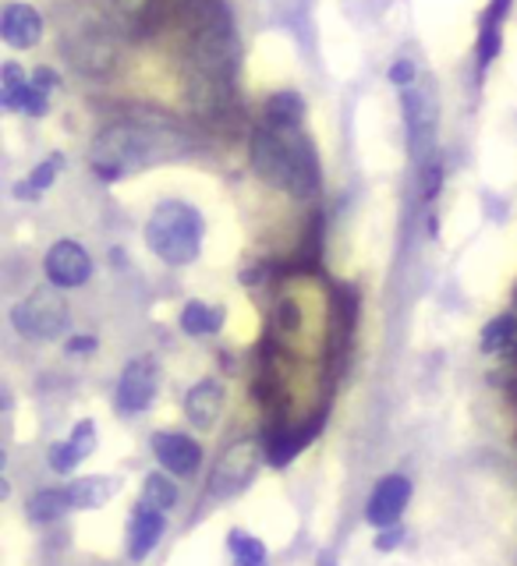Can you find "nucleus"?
<instances>
[{"label":"nucleus","mask_w":517,"mask_h":566,"mask_svg":"<svg viewBox=\"0 0 517 566\" xmlns=\"http://www.w3.org/2000/svg\"><path fill=\"white\" fill-rule=\"evenodd\" d=\"M252 167L266 185L288 191L291 199H312L319 191L316 149L298 128H277V124H262V128H256Z\"/></svg>","instance_id":"nucleus-1"},{"label":"nucleus","mask_w":517,"mask_h":566,"mask_svg":"<svg viewBox=\"0 0 517 566\" xmlns=\"http://www.w3.org/2000/svg\"><path fill=\"white\" fill-rule=\"evenodd\" d=\"M174 149H185V146H170V138L153 128L114 124V128L96 135L93 149H89V164H93V170L103 177V181H117V177L153 164V159L170 156Z\"/></svg>","instance_id":"nucleus-2"},{"label":"nucleus","mask_w":517,"mask_h":566,"mask_svg":"<svg viewBox=\"0 0 517 566\" xmlns=\"http://www.w3.org/2000/svg\"><path fill=\"white\" fill-rule=\"evenodd\" d=\"M146 244L167 265H188L203 252V217L188 202H159L146 223Z\"/></svg>","instance_id":"nucleus-3"},{"label":"nucleus","mask_w":517,"mask_h":566,"mask_svg":"<svg viewBox=\"0 0 517 566\" xmlns=\"http://www.w3.org/2000/svg\"><path fill=\"white\" fill-rule=\"evenodd\" d=\"M11 323L14 329L29 336V340H53L61 336L71 323V312H68V301L58 294V287H43V291H32L25 301H18L14 312H11Z\"/></svg>","instance_id":"nucleus-4"},{"label":"nucleus","mask_w":517,"mask_h":566,"mask_svg":"<svg viewBox=\"0 0 517 566\" xmlns=\"http://www.w3.org/2000/svg\"><path fill=\"white\" fill-rule=\"evenodd\" d=\"M259 471V447L256 439H238L235 447H227L217 464L209 471V495L213 500H235L238 492L252 485Z\"/></svg>","instance_id":"nucleus-5"},{"label":"nucleus","mask_w":517,"mask_h":566,"mask_svg":"<svg viewBox=\"0 0 517 566\" xmlns=\"http://www.w3.org/2000/svg\"><path fill=\"white\" fill-rule=\"evenodd\" d=\"M156 386H159V371L149 358H135L124 365L121 371V379H117V411L124 415H138V411H146V407L153 403L156 397Z\"/></svg>","instance_id":"nucleus-6"},{"label":"nucleus","mask_w":517,"mask_h":566,"mask_svg":"<svg viewBox=\"0 0 517 566\" xmlns=\"http://www.w3.org/2000/svg\"><path fill=\"white\" fill-rule=\"evenodd\" d=\"M46 280L53 287H82L93 276V259L79 241H58L43 259Z\"/></svg>","instance_id":"nucleus-7"},{"label":"nucleus","mask_w":517,"mask_h":566,"mask_svg":"<svg viewBox=\"0 0 517 566\" xmlns=\"http://www.w3.org/2000/svg\"><path fill=\"white\" fill-rule=\"evenodd\" d=\"M407 500H412V482L404 474H386L383 482L372 489L369 503H365V521L372 527H390L397 524V517L404 513Z\"/></svg>","instance_id":"nucleus-8"},{"label":"nucleus","mask_w":517,"mask_h":566,"mask_svg":"<svg viewBox=\"0 0 517 566\" xmlns=\"http://www.w3.org/2000/svg\"><path fill=\"white\" fill-rule=\"evenodd\" d=\"M0 35H4L8 46L29 50L43 40V14L32 4H22V0H8L4 11H0Z\"/></svg>","instance_id":"nucleus-9"},{"label":"nucleus","mask_w":517,"mask_h":566,"mask_svg":"<svg viewBox=\"0 0 517 566\" xmlns=\"http://www.w3.org/2000/svg\"><path fill=\"white\" fill-rule=\"evenodd\" d=\"M153 453H156L159 468H164L167 474H192L195 468H199V460H203L199 442L182 436V432L153 436Z\"/></svg>","instance_id":"nucleus-10"},{"label":"nucleus","mask_w":517,"mask_h":566,"mask_svg":"<svg viewBox=\"0 0 517 566\" xmlns=\"http://www.w3.org/2000/svg\"><path fill=\"white\" fill-rule=\"evenodd\" d=\"M96 450V424L93 421H79L75 424V432H71L64 442H53L50 447V468L58 471V474H64V471H71L75 464H82V460Z\"/></svg>","instance_id":"nucleus-11"},{"label":"nucleus","mask_w":517,"mask_h":566,"mask_svg":"<svg viewBox=\"0 0 517 566\" xmlns=\"http://www.w3.org/2000/svg\"><path fill=\"white\" fill-rule=\"evenodd\" d=\"M220 411H224V389H220V382L203 379V382H195L188 389L185 418L195 424V429H213V424L220 421Z\"/></svg>","instance_id":"nucleus-12"},{"label":"nucleus","mask_w":517,"mask_h":566,"mask_svg":"<svg viewBox=\"0 0 517 566\" xmlns=\"http://www.w3.org/2000/svg\"><path fill=\"white\" fill-rule=\"evenodd\" d=\"M159 538H164V513L138 503V513L132 517V527H128V556L135 563H142L159 545Z\"/></svg>","instance_id":"nucleus-13"},{"label":"nucleus","mask_w":517,"mask_h":566,"mask_svg":"<svg viewBox=\"0 0 517 566\" xmlns=\"http://www.w3.org/2000/svg\"><path fill=\"white\" fill-rule=\"evenodd\" d=\"M117 492H121V478H111V474H89L68 485L71 510H100L103 503H111Z\"/></svg>","instance_id":"nucleus-14"},{"label":"nucleus","mask_w":517,"mask_h":566,"mask_svg":"<svg viewBox=\"0 0 517 566\" xmlns=\"http://www.w3.org/2000/svg\"><path fill=\"white\" fill-rule=\"evenodd\" d=\"M510 11V0H493L483 14V32H478V71L489 67L493 57L504 46V18Z\"/></svg>","instance_id":"nucleus-15"},{"label":"nucleus","mask_w":517,"mask_h":566,"mask_svg":"<svg viewBox=\"0 0 517 566\" xmlns=\"http://www.w3.org/2000/svg\"><path fill=\"white\" fill-rule=\"evenodd\" d=\"M301 117H306V99L298 93H277L266 99V124H277V128H298Z\"/></svg>","instance_id":"nucleus-16"},{"label":"nucleus","mask_w":517,"mask_h":566,"mask_svg":"<svg viewBox=\"0 0 517 566\" xmlns=\"http://www.w3.org/2000/svg\"><path fill=\"white\" fill-rule=\"evenodd\" d=\"M224 326V312L206 305V301H188L185 312H182V329L188 336H209Z\"/></svg>","instance_id":"nucleus-17"},{"label":"nucleus","mask_w":517,"mask_h":566,"mask_svg":"<svg viewBox=\"0 0 517 566\" xmlns=\"http://www.w3.org/2000/svg\"><path fill=\"white\" fill-rule=\"evenodd\" d=\"M483 350L486 354H514L517 350V318L500 315L483 329Z\"/></svg>","instance_id":"nucleus-18"},{"label":"nucleus","mask_w":517,"mask_h":566,"mask_svg":"<svg viewBox=\"0 0 517 566\" xmlns=\"http://www.w3.org/2000/svg\"><path fill=\"white\" fill-rule=\"evenodd\" d=\"M227 548H230V556H235V566H270V559H266V545L241 527H235L227 535Z\"/></svg>","instance_id":"nucleus-19"},{"label":"nucleus","mask_w":517,"mask_h":566,"mask_svg":"<svg viewBox=\"0 0 517 566\" xmlns=\"http://www.w3.org/2000/svg\"><path fill=\"white\" fill-rule=\"evenodd\" d=\"M71 510V495L68 489H46V492H35L29 500V521H58L61 513Z\"/></svg>","instance_id":"nucleus-20"},{"label":"nucleus","mask_w":517,"mask_h":566,"mask_svg":"<svg viewBox=\"0 0 517 566\" xmlns=\"http://www.w3.org/2000/svg\"><path fill=\"white\" fill-rule=\"evenodd\" d=\"M177 503V485L170 482V474H146V489H142V506H149V510H159V513H167L174 510Z\"/></svg>","instance_id":"nucleus-21"},{"label":"nucleus","mask_w":517,"mask_h":566,"mask_svg":"<svg viewBox=\"0 0 517 566\" xmlns=\"http://www.w3.org/2000/svg\"><path fill=\"white\" fill-rule=\"evenodd\" d=\"M29 82L32 78H25V71L14 61H8L4 67H0V103H4V111H22Z\"/></svg>","instance_id":"nucleus-22"},{"label":"nucleus","mask_w":517,"mask_h":566,"mask_svg":"<svg viewBox=\"0 0 517 566\" xmlns=\"http://www.w3.org/2000/svg\"><path fill=\"white\" fill-rule=\"evenodd\" d=\"M61 170H64V156H61V153L46 156L43 164L29 174V181H25L22 188H14V195H18V199H25V195H40V191H46V188L53 185V177H58Z\"/></svg>","instance_id":"nucleus-23"},{"label":"nucleus","mask_w":517,"mask_h":566,"mask_svg":"<svg viewBox=\"0 0 517 566\" xmlns=\"http://www.w3.org/2000/svg\"><path fill=\"white\" fill-rule=\"evenodd\" d=\"M149 4L153 0H111V8L117 11L121 22H142V18L149 14Z\"/></svg>","instance_id":"nucleus-24"},{"label":"nucleus","mask_w":517,"mask_h":566,"mask_svg":"<svg viewBox=\"0 0 517 566\" xmlns=\"http://www.w3.org/2000/svg\"><path fill=\"white\" fill-rule=\"evenodd\" d=\"M50 93L46 88H40L35 82H29V88H25V99H22V111L29 114V117H43L46 111H50V99H46Z\"/></svg>","instance_id":"nucleus-25"},{"label":"nucleus","mask_w":517,"mask_h":566,"mask_svg":"<svg viewBox=\"0 0 517 566\" xmlns=\"http://www.w3.org/2000/svg\"><path fill=\"white\" fill-rule=\"evenodd\" d=\"M415 75H418V71H415V64L407 61V57H401V61H394V64H390V82H394V85H401V88H407V85H412V82H415Z\"/></svg>","instance_id":"nucleus-26"},{"label":"nucleus","mask_w":517,"mask_h":566,"mask_svg":"<svg viewBox=\"0 0 517 566\" xmlns=\"http://www.w3.org/2000/svg\"><path fill=\"white\" fill-rule=\"evenodd\" d=\"M32 82H35V85H40V88H46V93H50V88H58V85H61V78H58V71H53V67H35V75H32Z\"/></svg>","instance_id":"nucleus-27"},{"label":"nucleus","mask_w":517,"mask_h":566,"mask_svg":"<svg viewBox=\"0 0 517 566\" xmlns=\"http://www.w3.org/2000/svg\"><path fill=\"white\" fill-rule=\"evenodd\" d=\"M93 347H96L93 336H75V340L68 344V350H75V354H79V350H93Z\"/></svg>","instance_id":"nucleus-28"},{"label":"nucleus","mask_w":517,"mask_h":566,"mask_svg":"<svg viewBox=\"0 0 517 566\" xmlns=\"http://www.w3.org/2000/svg\"><path fill=\"white\" fill-rule=\"evenodd\" d=\"M397 542H401V531H383L376 545H380V548H394Z\"/></svg>","instance_id":"nucleus-29"}]
</instances>
